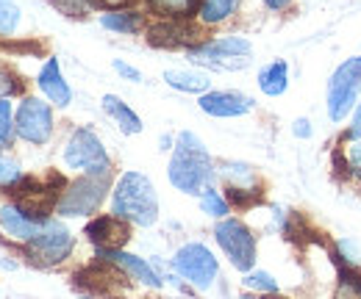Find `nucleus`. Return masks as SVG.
Wrapping results in <instances>:
<instances>
[{
	"label": "nucleus",
	"instance_id": "obj_1",
	"mask_svg": "<svg viewBox=\"0 0 361 299\" xmlns=\"http://www.w3.org/2000/svg\"><path fill=\"white\" fill-rule=\"evenodd\" d=\"M167 174H170V183L183 194H203L209 189V183L214 177L212 155L192 130L178 133L176 153H173Z\"/></svg>",
	"mask_w": 361,
	"mask_h": 299
},
{
	"label": "nucleus",
	"instance_id": "obj_2",
	"mask_svg": "<svg viewBox=\"0 0 361 299\" xmlns=\"http://www.w3.org/2000/svg\"><path fill=\"white\" fill-rule=\"evenodd\" d=\"M114 216L123 222H134L150 227L159 219V197L153 183L142 172H126L114 189Z\"/></svg>",
	"mask_w": 361,
	"mask_h": 299
},
{
	"label": "nucleus",
	"instance_id": "obj_3",
	"mask_svg": "<svg viewBox=\"0 0 361 299\" xmlns=\"http://www.w3.org/2000/svg\"><path fill=\"white\" fill-rule=\"evenodd\" d=\"M361 89V56L348 58L328 81V117L342 122L353 108Z\"/></svg>",
	"mask_w": 361,
	"mask_h": 299
},
{
	"label": "nucleus",
	"instance_id": "obj_4",
	"mask_svg": "<svg viewBox=\"0 0 361 299\" xmlns=\"http://www.w3.org/2000/svg\"><path fill=\"white\" fill-rule=\"evenodd\" d=\"M64 161L73 170H81L87 174H109V155L100 144V139L92 130H75L64 147Z\"/></svg>",
	"mask_w": 361,
	"mask_h": 299
},
{
	"label": "nucleus",
	"instance_id": "obj_5",
	"mask_svg": "<svg viewBox=\"0 0 361 299\" xmlns=\"http://www.w3.org/2000/svg\"><path fill=\"white\" fill-rule=\"evenodd\" d=\"M214 236H217V244L226 250V255L231 257V263H233L239 272H250V269H253V260H256V238H253V233H250L239 219H223V222L214 227Z\"/></svg>",
	"mask_w": 361,
	"mask_h": 299
},
{
	"label": "nucleus",
	"instance_id": "obj_6",
	"mask_svg": "<svg viewBox=\"0 0 361 299\" xmlns=\"http://www.w3.org/2000/svg\"><path fill=\"white\" fill-rule=\"evenodd\" d=\"M247 56H250V42L239 37H226V39L189 50V58L195 64H206L214 70H239L247 64Z\"/></svg>",
	"mask_w": 361,
	"mask_h": 299
},
{
	"label": "nucleus",
	"instance_id": "obj_7",
	"mask_svg": "<svg viewBox=\"0 0 361 299\" xmlns=\"http://www.w3.org/2000/svg\"><path fill=\"white\" fill-rule=\"evenodd\" d=\"M109 189V174H87L78 183L67 189V194L59 200V214L64 216H87L97 211Z\"/></svg>",
	"mask_w": 361,
	"mask_h": 299
},
{
	"label": "nucleus",
	"instance_id": "obj_8",
	"mask_svg": "<svg viewBox=\"0 0 361 299\" xmlns=\"http://www.w3.org/2000/svg\"><path fill=\"white\" fill-rule=\"evenodd\" d=\"M173 266L180 277H186L195 288H209L217 277V257L209 253V247L203 244H186L180 247L176 257H173Z\"/></svg>",
	"mask_w": 361,
	"mask_h": 299
},
{
	"label": "nucleus",
	"instance_id": "obj_9",
	"mask_svg": "<svg viewBox=\"0 0 361 299\" xmlns=\"http://www.w3.org/2000/svg\"><path fill=\"white\" fill-rule=\"evenodd\" d=\"M28 244H31L34 260L50 266V263H59V260H64V257L70 255V250H73V236H70V230H67L61 222L47 219L45 227L39 230V236L31 238Z\"/></svg>",
	"mask_w": 361,
	"mask_h": 299
},
{
	"label": "nucleus",
	"instance_id": "obj_10",
	"mask_svg": "<svg viewBox=\"0 0 361 299\" xmlns=\"http://www.w3.org/2000/svg\"><path fill=\"white\" fill-rule=\"evenodd\" d=\"M50 130H53V114H50V106L37 100V97H28L23 100L20 111H17V133L25 139V141H34V144H45L50 139Z\"/></svg>",
	"mask_w": 361,
	"mask_h": 299
},
{
	"label": "nucleus",
	"instance_id": "obj_11",
	"mask_svg": "<svg viewBox=\"0 0 361 299\" xmlns=\"http://www.w3.org/2000/svg\"><path fill=\"white\" fill-rule=\"evenodd\" d=\"M45 216H25L17 205H3L0 208V230L14 238V241H31L39 236V230L45 227Z\"/></svg>",
	"mask_w": 361,
	"mask_h": 299
},
{
	"label": "nucleus",
	"instance_id": "obj_12",
	"mask_svg": "<svg viewBox=\"0 0 361 299\" xmlns=\"http://www.w3.org/2000/svg\"><path fill=\"white\" fill-rule=\"evenodd\" d=\"M200 108L212 117H242L253 108V100L242 91H209L200 97Z\"/></svg>",
	"mask_w": 361,
	"mask_h": 299
},
{
	"label": "nucleus",
	"instance_id": "obj_13",
	"mask_svg": "<svg viewBox=\"0 0 361 299\" xmlns=\"http://www.w3.org/2000/svg\"><path fill=\"white\" fill-rule=\"evenodd\" d=\"M87 236L100 250H120L128 241V227L117 216H103V219L92 222L90 227H87Z\"/></svg>",
	"mask_w": 361,
	"mask_h": 299
},
{
	"label": "nucleus",
	"instance_id": "obj_14",
	"mask_svg": "<svg viewBox=\"0 0 361 299\" xmlns=\"http://www.w3.org/2000/svg\"><path fill=\"white\" fill-rule=\"evenodd\" d=\"M100 257H106L109 263L120 266V269L128 272L134 280L145 283V286H150V288H159V286H161V280L156 277V272H153L142 257L128 255V253H123V250H100Z\"/></svg>",
	"mask_w": 361,
	"mask_h": 299
},
{
	"label": "nucleus",
	"instance_id": "obj_15",
	"mask_svg": "<svg viewBox=\"0 0 361 299\" xmlns=\"http://www.w3.org/2000/svg\"><path fill=\"white\" fill-rule=\"evenodd\" d=\"M39 89L45 91L47 100L56 103V106H67L73 100V91H70L67 81L61 78V70H59V61L56 58H50L45 67H42V72H39Z\"/></svg>",
	"mask_w": 361,
	"mask_h": 299
},
{
	"label": "nucleus",
	"instance_id": "obj_16",
	"mask_svg": "<svg viewBox=\"0 0 361 299\" xmlns=\"http://www.w3.org/2000/svg\"><path fill=\"white\" fill-rule=\"evenodd\" d=\"M103 111H106L120 128L126 130V133H131V136H134V133H142V120L136 117L134 111H131L117 94H106V97H103Z\"/></svg>",
	"mask_w": 361,
	"mask_h": 299
},
{
	"label": "nucleus",
	"instance_id": "obj_17",
	"mask_svg": "<svg viewBox=\"0 0 361 299\" xmlns=\"http://www.w3.org/2000/svg\"><path fill=\"white\" fill-rule=\"evenodd\" d=\"M286 78H289V70H286V61H272L267 64L262 72H259V86L264 94L278 97L286 91Z\"/></svg>",
	"mask_w": 361,
	"mask_h": 299
},
{
	"label": "nucleus",
	"instance_id": "obj_18",
	"mask_svg": "<svg viewBox=\"0 0 361 299\" xmlns=\"http://www.w3.org/2000/svg\"><path fill=\"white\" fill-rule=\"evenodd\" d=\"M164 81L173 86V89H180V91H206L209 89V75L203 72H186V70H167L164 72Z\"/></svg>",
	"mask_w": 361,
	"mask_h": 299
},
{
	"label": "nucleus",
	"instance_id": "obj_19",
	"mask_svg": "<svg viewBox=\"0 0 361 299\" xmlns=\"http://www.w3.org/2000/svg\"><path fill=\"white\" fill-rule=\"evenodd\" d=\"M150 8L161 17H173V20H180V17H192L195 8H197V0H147Z\"/></svg>",
	"mask_w": 361,
	"mask_h": 299
},
{
	"label": "nucleus",
	"instance_id": "obj_20",
	"mask_svg": "<svg viewBox=\"0 0 361 299\" xmlns=\"http://www.w3.org/2000/svg\"><path fill=\"white\" fill-rule=\"evenodd\" d=\"M236 3L239 0H203L200 3V20L203 23H223L226 17L233 14V8H236Z\"/></svg>",
	"mask_w": 361,
	"mask_h": 299
},
{
	"label": "nucleus",
	"instance_id": "obj_21",
	"mask_svg": "<svg viewBox=\"0 0 361 299\" xmlns=\"http://www.w3.org/2000/svg\"><path fill=\"white\" fill-rule=\"evenodd\" d=\"M100 25L109 28V31H120V34H136L139 25H142V17L134 11H128V14H103Z\"/></svg>",
	"mask_w": 361,
	"mask_h": 299
},
{
	"label": "nucleus",
	"instance_id": "obj_22",
	"mask_svg": "<svg viewBox=\"0 0 361 299\" xmlns=\"http://www.w3.org/2000/svg\"><path fill=\"white\" fill-rule=\"evenodd\" d=\"M186 34H189V28H180V25H170V23H164V25H156V28L150 31V42L164 44V47H176V44L189 39Z\"/></svg>",
	"mask_w": 361,
	"mask_h": 299
},
{
	"label": "nucleus",
	"instance_id": "obj_23",
	"mask_svg": "<svg viewBox=\"0 0 361 299\" xmlns=\"http://www.w3.org/2000/svg\"><path fill=\"white\" fill-rule=\"evenodd\" d=\"M336 299H361V272L348 266L339 274V286H336Z\"/></svg>",
	"mask_w": 361,
	"mask_h": 299
},
{
	"label": "nucleus",
	"instance_id": "obj_24",
	"mask_svg": "<svg viewBox=\"0 0 361 299\" xmlns=\"http://www.w3.org/2000/svg\"><path fill=\"white\" fill-rule=\"evenodd\" d=\"M200 208H203V214L209 216H217V219H223L228 214V203L209 186L203 194H200Z\"/></svg>",
	"mask_w": 361,
	"mask_h": 299
},
{
	"label": "nucleus",
	"instance_id": "obj_25",
	"mask_svg": "<svg viewBox=\"0 0 361 299\" xmlns=\"http://www.w3.org/2000/svg\"><path fill=\"white\" fill-rule=\"evenodd\" d=\"M226 177L231 183V189H253V170L242 167V164H228Z\"/></svg>",
	"mask_w": 361,
	"mask_h": 299
},
{
	"label": "nucleus",
	"instance_id": "obj_26",
	"mask_svg": "<svg viewBox=\"0 0 361 299\" xmlns=\"http://www.w3.org/2000/svg\"><path fill=\"white\" fill-rule=\"evenodd\" d=\"M20 23V8L11 3V0H0V34H14Z\"/></svg>",
	"mask_w": 361,
	"mask_h": 299
},
{
	"label": "nucleus",
	"instance_id": "obj_27",
	"mask_svg": "<svg viewBox=\"0 0 361 299\" xmlns=\"http://www.w3.org/2000/svg\"><path fill=\"white\" fill-rule=\"evenodd\" d=\"M245 286L253 288V291H267V294H275V291H278V283L272 280V274H267V272H250V274L245 277Z\"/></svg>",
	"mask_w": 361,
	"mask_h": 299
},
{
	"label": "nucleus",
	"instance_id": "obj_28",
	"mask_svg": "<svg viewBox=\"0 0 361 299\" xmlns=\"http://www.w3.org/2000/svg\"><path fill=\"white\" fill-rule=\"evenodd\" d=\"M14 136V122H11V103L0 100V144H8Z\"/></svg>",
	"mask_w": 361,
	"mask_h": 299
},
{
	"label": "nucleus",
	"instance_id": "obj_29",
	"mask_svg": "<svg viewBox=\"0 0 361 299\" xmlns=\"http://www.w3.org/2000/svg\"><path fill=\"white\" fill-rule=\"evenodd\" d=\"M67 17H84L90 11V0H50Z\"/></svg>",
	"mask_w": 361,
	"mask_h": 299
},
{
	"label": "nucleus",
	"instance_id": "obj_30",
	"mask_svg": "<svg viewBox=\"0 0 361 299\" xmlns=\"http://www.w3.org/2000/svg\"><path fill=\"white\" fill-rule=\"evenodd\" d=\"M114 70H117V72H120L123 78H128V81H134V84H139V81H142V72H139V70H134L131 64H126V61H120V58L114 61Z\"/></svg>",
	"mask_w": 361,
	"mask_h": 299
},
{
	"label": "nucleus",
	"instance_id": "obj_31",
	"mask_svg": "<svg viewBox=\"0 0 361 299\" xmlns=\"http://www.w3.org/2000/svg\"><path fill=\"white\" fill-rule=\"evenodd\" d=\"M17 180V167L14 164H6V161H0V186H6V183H14Z\"/></svg>",
	"mask_w": 361,
	"mask_h": 299
},
{
	"label": "nucleus",
	"instance_id": "obj_32",
	"mask_svg": "<svg viewBox=\"0 0 361 299\" xmlns=\"http://www.w3.org/2000/svg\"><path fill=\"white\" fill-rule=\"evenodd\" d=\"M348 161H350V167H353V170H361V139L348 147Z\"/></svg>",
	"mask_w": 361,
	"mask_h": 299
},
{
	"label": "nucleus",
	"instance_id": "obj_33",
	"mask_svg": "<svg viewBox=\"0 0 361 299\" xmlns=\"http://www.w3.org/2000/svg\"><path fill=\"white\" fill-rule=\"evenodd\" d=\"M17 89V84L11 81V75H6V72H0V100H3V94H11Z\"/></svg>",
	"mask_w": 361,
	"mask_h": 299
},
{
	"label": "nucleus",
	"instance_id": "obj_34",
	"mask_svg": "<svg viewBox=\"0 0 361 299\" xmlns=\"http://www.w3.org/2000/svg\"><path fill=\"white\" fill-rule=\"evenodd\" d=\"M353 141H359L361 139V106H359V111H356V117H353V125H350V133H348Z\"/></svg>",
	"mask_w": 361,
	"mask_h": 299
},
{
	"label": "nucleus",
	"instance_id": "obj_35",
	"mask_svg": "<svg viewBox=\"0 0 361 299\" xmlns=\"http://www.w3.org/2000/svg\"><path fill=\"white\" fill-rule=\"evenodd\" d=\"M295 133H298V136H303V139H309V136H312L309 120H298V122H295Z\"/></svg>",
	"mask_w": 361,
	"mask_h": 299
},
{
	"label": "nucleus",
	"instance_id": "obj_36",
	"mask_svg": "<svg viewBox=\"0 0 361 299\" xmlns=\"http://www.w3.org/2000/svg\"><path fill=\"white\" fill-rule=\"evenodd\" d=\"M264 3H267V6H270L272 11H281V8H286V6H289V3H292V0H264Z\"/></svg>",
	"mask_w": 361,
	"mask_h": 299
},
{
	"label": "nucleus",
	"instance_id": "obj_37",
	"mask_svg": "<svg viewBox=\"0 0 361 299\" xmlns=\"http://www.w3.org/2000/svg\"><path fill=\"white\" fill-rule=\"evenodd\" d=\"M128 0H100V6H106V8H120V6H126Z\"/></svg>",
	"mask_w": 361,
	"mask_h": 299
},
{
	"label": "nucleus",
	"instance_id": "obj_38",
	"mask_svg": "<svg viewBox=\"0 0 361 299\" xmlns=\"http://www.w3.org/2000/svg\"><path fill=\"white\" fill-rule=\"evenodd\" d=\"M239 299H250V297H239Z\"/></svg>",
	"mask_w": 361,
	"mask_h": 299
},
{
	"label": "nucleus",
	"instance_id": "obj_39",
	"mask_svg": "<svg viewBox=\"0 0 361 299\" xmlns=\"http://www.w3.org/2000/svg\"><path fill=\"white\" fill-rule=\"evenodd\" d=\"M81 299H90V297H81Z\"/></svg>",
	"mask_w": 361,
	"mask_h": 299
}]
</instances>
